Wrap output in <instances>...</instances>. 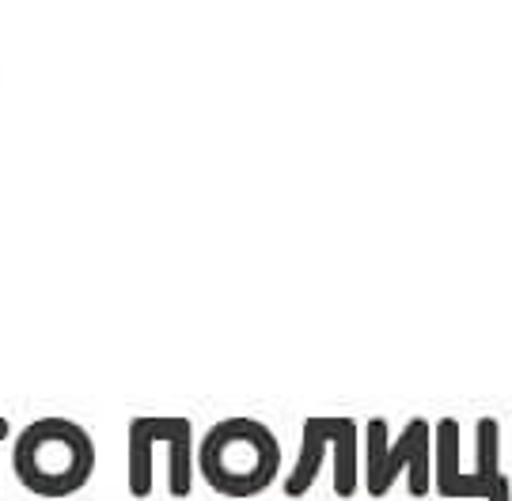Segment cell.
<instances>
[{
  "instance_id": "cell-1",
  "label": "cell",
  "mask_w": 512,
  "mask_h": 501,
  "mask_svg": "<svg viewBox=\"0 0 512 501\" xmlns=\"http://www.w3.org/2000/svg\"><path fill=\"white\" fill-rule=\"evenodd\" d=\"M92 441L88 433L61 418H42L19 437L16 475L27 490L42 498H61L88 483L92 475Z\"/></svg>"
},
{
  "instance_id": "cell-2",
  "label": "cell",
  "mask_w": 512,
  "mask_h": 501,
  "mask_svg": "<svg viewBox=\"0 0 512 501\" xmlns=\"http://www.w3.org/2000/svg\"><path fill=\"white\" fill-rule=\"evenodd\" d=\"M4 433H8V422H4V418H0V437H4Z\"/></svg>"
}]
</instances>
